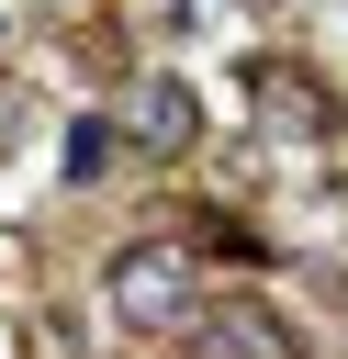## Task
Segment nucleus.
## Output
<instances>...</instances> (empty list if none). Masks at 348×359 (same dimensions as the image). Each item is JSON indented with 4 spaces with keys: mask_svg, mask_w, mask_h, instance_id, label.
Listing matches in <instances>:
<instances>
[{
    "mask_svg": "<svg viewBox=\"0 0 348 359\" xmlns=\"http://www.w3.org/2000/svg\"><path fill=\"white\" fill-rule=\"evenodd\" d=\"M101 292H112L123 325H202V292H191V258L180 247H123Z\"/></svg>",
    "mask_w": 348,
    "mask_h": 359,
    "instance_id": "obj_1",
    "label": "nucleus"
},
{
    "mask_svg": "<svg viewBox=\"0 0 348 359\" xmlns=\"http://www.w3.org/2000/svg\"><path fill=\"white\" fill-rule=\"evenodd\" d=\"M247 101H258L281 135H326V123H337V90L303 79V67H281V56H247Z\"/></svg>",
    "mask_w": 348,
    "mask_h": 359,
    "instance_id": "obj_2",
    "label": "nucleus"
},
{
    "mask_svg": "<svg viewBox=\"0 0 348 359\" xmlns=\"http://www.w3.org/2000/svg\"><path fill=\"white\" fill-rule=\"evenodd\" d=\"M202 359H292V337L258 303H202Z\"/></svg>",
    "mask_w": 348,
    "mask_h": 359,
    "instance_id": "obj_3",
    "label": "nucleus"
},
{
    "mask_svg": "<svg viewBox=\"0 0 348 359\" xmlns=\"http://www.w3.org/2000/svg\"><path fill=\"white\" fill-rule=\"evenodd\" d=\"M191 135H202L191 90H180V79H146V90H135V146H168V157H180Z\"/></svg>",
    "mask_w": 348,
    "mask_h": 359,
    "instance_id": "obj_4",
    "label": "nucleus"
},
{
    "mask_svg": "<svg viewBox=\"0 0 348 359\" xmlns=\"http://www.w3.org/2000/svg\"><path fill=\"white\" fill-rule=\"evenodd\" d=\"M101 157H112V135H101V123H67V180H90Z\"/></svg>",
    "mask_w": 348,
    "mask_h": 359,
    "instance_id": "obj_5",
    "label": "nucleus"
},
{
    "mask_svg": "<svg viewBox=\"0 0 348 359\" xmlns=\"http://www.w3.org/2000/svg\"><path fill=\"white\" fill-rule=\"evenodd\" d=\"M11 146H22V101L0 90V157H11Z\"/></svg>",
    "mask_w": 348,
    "mask_h": 359,
    "instance_id": "obj_6",
    "label": "nucleus"
}]
</instances>
